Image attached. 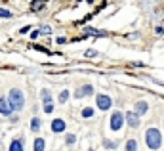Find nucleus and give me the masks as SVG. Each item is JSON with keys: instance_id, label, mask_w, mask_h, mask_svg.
Wrapping results in <instances>:
<instances>
[{"instance_id": "7ed1b4c3", "label": "nucleus", "mask_w": 164, "mask_h": 151, "mask_svg": "<svg viewBox=\"0 0 164 151\" xmlns=\"http://www.w3.org/2000/svg\"><path fill=\"white\" fill-rule=\"evenodd\" d=\"M124 115L120 113V111H117V113H113V117H111V130H120L122 128V124H124Z\"/></svg>"}, {"instance_id": "f8f14e48", "label": "nucleus", "mask_w": 164, "mask_h": 151, "mask_svg": "<svg viewBox=\"0 0 164 151\" xmlns=\"http://www.w3.org/2000/svg\"><path fill=\"white\" fill-rule=\"evenodd\" d=\"M126 151H138V142L135 140H128L126 142Z\"/></svg>"}, {"instance_id": "5701e85b", "label": "nucleus", "mask_w": 164, "mask_h": 151, "mask_svg": "<svg viewBox=\"0 0 164 151\" xmlns=\"http://www.w3.org/2000/svg\"><path fill=\"white\" fill-rule=\"evenodd\" d=\"M78 2H82V0H78Z\"/></svg>"}, {"instance_id": "9b49d317", "label": "nucleus", "mask_w": 164, "mask_h": 151, "mask_svg": "<svg viewBox=\"0 0 164 151\" xmlns=\"http://www.w3.org/2000/svg\"><path fill=\"white\" fill-rule=\"evenodd\" d=\"M44 147H46V142L42 140V138L34 140V151H44Z\"/></svg>"}, {"instance_id": "f03ea898", "label": "nucleus", "mask_w": 164, "mask_h": 151, "mask_svg": "<svg viewBox=\"0 0 164 151\" xmlns=\"http://www.w3.org/2000/svg\"><path fill=\"white\" fill-rule=\"evenodd\" d=\"M8 102H10V105H12V109H13V111L23 109V103H25L23 92H21V90H10V94H8Z\"/></svg>"}, {"instance_id": "f3484780", "label": "nucleus", "mask_w": 164, "mask_h": 151, "mask_svg": "<svg viewBox=\"0 0 164 151\" xmlns=\"http://www.w3.org/2000/svg\"><path fill=\"white\" fill-rule=\"evenodd\" d=\"M65 142L69 143V146H73V143L76 142V136H75V134H69V136H67V138H65Z\"/></svg>"}, {"instance_id": "f257e3e1", "label": "nucleus", "mask_w": 164, "mask_h": 151, "mask_svg": "<svg viewBox=\"0 0 164 151\" xmlns=\"http://www.w3.org/2000/svg\"><path fill=\"white\" fill-rule=\"evenodd\" d=\"M145 142H147V146L151 149H159L162 146V136H160L159 128H149V130L145 132Z\"/></svg>"}, {"instance_id": "6e6552de", "label": "nucleus", "mask_w": 164, "mask_h": 151, "mask_svg": "<svg viewBox=\"0 0 164 151\" xmlns=\"http://www.w3.org/2000/svg\"><path fill=\"white\" fill-rule=\"evenodd\" d=\"M65 120H61V119H55L54 120V123H52V130L54 132H63V130H65Z\"/></svg>"}, {"instance_id": "4468645a", "label": "nucleus", "mask_w": 164, "mask_h": 151, "mask_svg": "<svg viewBox=\"0 0 164 151\" xmlns=\"http://www.w3.org/2000/svg\"><path fill=\"white\" fill-rule=\"evenodd\" d=\"M82 117H84V119L94 117V109H92V107H84V109H82Z\"/></svg>"}, {"instance_id": "412c9836", "label": "nucleus", "mask_w": 164, "mask_h": 151, "mask_svg": "<svg viewBox=\"0 0 164 151\" xmlns=\"http://www.w3.org/2000/svg\"><path fill=\"white\" fill-rule=\"evenodd\" d=\"M40 33H42V34H50V33H52V29H50V27H44Z\"/></svg>"}, {"instance_id": "1a4fd4ad", "label": "nucleus", "mask_w": 164, "mask_h": 151, "mask_svg": "<svg viewBox=\"0 0 164 151\" xmlns=\"http://www.w3.org/2000/svg\"><path fill=\"white\" fill-rule=\"evenodd\" d=\"M149 111V103L147 102H138L135 103V113L138 115H145Z\"/></svg>"}, {"instance_id": "4be33fe9", "label": "nucleus", "mask_w": 164, "mask_h": 151, "mask_svg": "<svg viewBox=\"0 0 164 151\" xmlns=\"http://www.w3.org/2000/svg\"><path fill=\"white\" fill-rule=\"evenodd\" d=\"M86 2H90V4H92V2H94V0H86Z\"/></svg>"}, {"instance_id": "0eeeda50", "label": "nucleus", "mask_w": 164, "mask_h": 151, "mask_svg": "<svg viewBox=\"0 0 164 151\" xmlns=\"http://www.w3.org/2000/svg\"><path fill=\"white\" fill-rule=\"evenodd\" d=\"M92 92H94V88H92L90 84H84L82 88H78V90L75 92V96H76V98H84V96H90Z\"/></svg>"}, {"instance_id": "20e7f679", "label": "nucleus", "mask_w": 164, "mask_h": 151, "mask_svg": "<svg viewBox=\"0 0 164 151\" xmlns=\"http://www.w3.org/2000/svg\"><path fill=\"white\" fill-rule=\"evenodd\" d=\"M111 105H113V99L107 94H97V109L107 111V109H111Z\"/></svg>"}, {"instance_id": "ddd939ff", "label": "nucleus", "mask_w": 164, "mask_h": 151, "mask_svg": "<svg viewBox=\"0 0 164 151\" xmlns=\"http://www.w3.org/2000/svg\"><path fill=\"white\" fill-rule=\"evenodd\" d=\"M31 130H33V132H38V130H40V119L34 117V119L31 120Z\"/></svg>"}, {"instance_id": "9d476101", "label": "nucleus", "mask_w": 164, "mask_h": 151, "mask_svg": "<svg viewBox=\"0 0 164 151\" xmlns=\"http://www.w3.org/2000/svg\"><path fill=\"white\" fill-rule=\"evenodd\" d=\"M10 151H23V142L21 140H13L10 143Z\"/></svg>"}, {"instance_id": "2eb2a0df", "label": "nucleus", "mask_w": 164, "mask_h": 151, "mask_svg": "<svg viewBox=\"0 0 164 151\" xmlns=\"http://www.w3.org/2000/svg\"><path fill=\"white\" fill-rule=\"evenodd\" d=\"M42 102H44V103H50V102H52V94H50L48 90H42Z\"/></svg>"}, {"instance_id": "dca6fc26", "label": "nucleus", "mask_w": 164, "mask_h": 151, "mask_svg": "<svg viewBox=\"0 0 164 151\" xmlns=\"http://www.w3.org/2000/svg\"><path fill=\"white\" fill-rule=\"evenodd\" d=\"M67 99H69V92H67V90H63V92H61V96H59V103H65Z\"/></svg>"}, {"instance_id": "6ab92c4d", "label": "nucleus", "mask_w": 164, "mask_h": 151, "mask_svg": "<svg viewBox=\"0 0 164 151\" xmlns=\"http://www.w3.org/2000/svg\"><path fill=\"white\" fill-rule=\"evenodd\" d=\"M44 111H46V113H52V111H54V105H52V102H50V103H44Z\"/></svg>"}, {"instance_id": "423d86ee", "label": "nucleus", "mask_w": 164, "mask_h": 151, "mask_svg": "<svg viewBox=\"0 0 164 151\" xmlns=\"http://www.w3.org/2000/svg\"><path fill=\"white\" fill-rule=\"evenodd\" d=\"M0 115H4V117H10V115H12V105L8 102V98L0 99Z\"/></svg>"}, {"instance_id": "a211bd4d", "label": "nucleus", "mask_w": 164, "mask_h": 151, "mask_svg": "<svg viewBox=\"0 0 164 151\" xmlns=\"http://www.w3.org/2000/svg\"><path fill=\"white\" fill-rule=\"evenodd\" d=\"M0 17L8 19V17H12V12H8V10H2V8H0Z\"/></svg>"}, {"instance_id": "39448f33", "label": "nucleus", "mask_w": 164, "mask_h": 151, "mask_svg": "<svg viewBox=\"0 0 164 151\" xmlns=\"http://www.w3.org/2000/svg\"><path fill=\"white\" fill-rule=\"evenodd\" d=\"M124 119H126V123L130 124L132 128H138V126H139V115H138V113L130 111V113H126V117H124Z\"/></svg>"}, {"instance_id": "aec40b11", "label": "nucleus", "mask_w": 164, "mask_h": 151, "mask_svg": "<svg viewBox=\"0 0 164 151\" xmlns=\"http://www.w3.org/2000/svg\"><path fill=\"white\" fill-rule=\"evenodd\" d=\"M105 147H109V149H115V147H117V142H105Z\"/></svg>"}]
</instances>
